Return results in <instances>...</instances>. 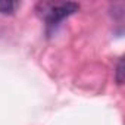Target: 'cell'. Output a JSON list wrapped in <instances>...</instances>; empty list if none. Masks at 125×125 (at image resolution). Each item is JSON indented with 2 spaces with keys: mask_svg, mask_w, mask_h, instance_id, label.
<instances>
[{
  "mask_svg": "<svg viewBox=\"0 0 125 125\" xmlns=\"http://www.w3.org/2000/svg\"><path fill=\"white\" fill-rule=\"evenodd\" d=\"M78 9L80 6L74 2H40L37 5V13L46 21L49 28L57 25L62 19L75 13Z\"/></svg>",
  "mask_w": 125,
  "mask_h": 125,
  "instance_id": "obj_1",
  "label": "cell"
},
{
  "mask_svg": "<svg viewBox=\"0 0 125 125\" xmlns=\"http://www.w3.org/2000/svg\"><path fill=\"white\" fill-rule=\"evenodd\" d=\"M18 8H19L18 2H12V0H0V13L12 15Z\"/></svg>",
  "mask_w": 125,
  "mask_h": 125,
  "instance_id": "obj_2",
  "label": "cell"
},
{
  "mask_svg": "<svg viewBox=\"0 0 125 125\" xmlns=\"http://www.w3.org/2000/svg\"><path fill=\"white\" fill-rule=\"evenodd\" d=\"M122 74H124V62H122V59H121V60L118 62V66H116V83H118V84H122V83H124Z\"/></svg>",
  "mask_w": 125,
  "mask_h": 125,
  "instance_id": "obj_3",
  "label": "cell"
}]
</instances>
